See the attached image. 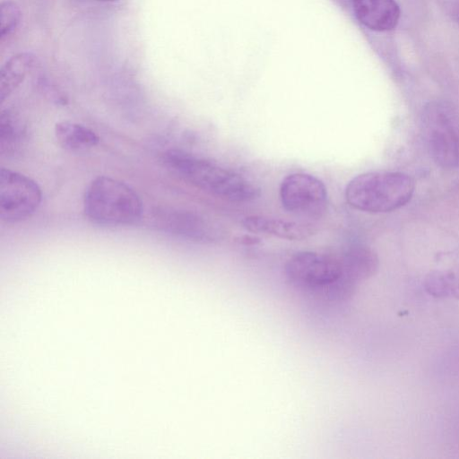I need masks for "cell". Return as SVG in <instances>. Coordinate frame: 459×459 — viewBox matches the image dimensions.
Masks as SVG:
<instances>
[{
	"label": "cell",
	"instance_id": "ba28073f",
	"mask_svg": "<svg viewBox=\"0 0 459 459\" xmlns=\"http://www.w3.org/2000/svg\"><path fill=\"white\" fill-rule=\"evenodd\" d=\"M155 220L161 230L192 241L207 243L218 238V232L212 223L195 212L162 211Z\"/></svg>",
	"mask_w": 459,
	"mask_h": 459
},
{
	"label": "cell",
	"instance_id": "3957f363",
	"mask_svg": "<svg viewBox=\"0 0 459 459\" xmlns=\"http://www.w3.org/2000/svg\"><path fill=\"white\" fill-rule=\"evenodd\" d=\"M415 184L399 171H372L353 178L345 189L347 203L353 208L380 213L405 205L412 197Z\"/></svg>",
	"mask_w": 459,
	"mask_h": 459
},
{
	"label": "cell",
	"instance_id": "30bf717a",
	"mask_svg": "<svg viewBox=\"0 0 459 459\" xmlns=\"http://www.w3.org/2000/svg\"><path fill=\"white\" fill-rule=\"evenodd\" d=\"M242 224L247 231L287 240H302L315 233L314 227L309 223L262 215L247 216L243 220Z\"/></svg>",
	"mask_w": 459,
	"mask_h": 459
},
{
	"label": "cell",
	"instance_id": "e0dca14e",
	"mask_svg": "<svg viewBox=\"0 0 459 459\" xmlns=\"http://www.w3.org/2000/svg\"><path fill=\"white\" fill-rule=\"evenodd\" d=\"M448 12L453 20L459 23V0H448Z\"/></svg>",
	"mask_w": 459,
	"mask_h": 459
},
{
	"label": "cell",
	"instance_id": "5bb4252c",
	"mask_svg": "<svg viewBox=\"0 0 459 459\" xmlns=\"http://www.w3.org/2000/svg\"><path fill=\"white\" fill-rule=\"evenodd\" d=\"M24 137V128L16 115L9 110L3 111L0 119L1 152L12 153L19 148Z\"/></svg>",
	"mask_w": 459,
	"mask_h": 459
},
{
	"label": "cell",
	"instance_id": "9a60e30c",
	"mask_svg": "<svg viewBox=\"0 0 459 459\" xmlns=\"http://www.w3.org/2000/svg\"><path fill=\"white\" fill-rule=\"evenodd\" d=\"M427 290L436 297L459 296V279L451 273H434L428 276Z\"/></svg>",
	"mask_w": 459,
	"mask_h": 459
},
{
	"label": "cell",
	"instance_id": "52a82bcc",
	"mask_svg": "<svg viewBox=\"0 0 459 459\" xmlns=\"http://www.w3.org/2000/svg\"><path fill=\"white\" fill-rule=\"evenodd\" d=\"M41 189L30 178L2 168L0 171V218L7 223L30 217L41 203Z\"/></svg>",
	"mask_w": 459,
	"mask_h": 459
},
{
	"label": "cell",
	"instance_id": "7c38bea8",
	"mask_svg": "<svg viewBox=\"0 0 459 459\" xmlns=\"http://www.w3.org/2000/svg\"><path fill=\"white\" fill-rule=\"evenodd\" d=\"M36 61V56L28 52L19 53L6 61L1 69L0 75V99L2 102L23 82L34 67Z\"/></svg>",
	"mask_w": 459,
	"mask_h": 459
},
{
	"label": "cell",
	"instance_id": "2e32d148",
	"mask_svg": "<svg viewBox=\"0 0 459 459\" xmlns=\"http://www.w3.org/2000/svg\"><path fill=\"white\" fill-rule=\"evenodd\" d=\"M22 19L20 6L12 0H5L1 3V39L14 32Z\"/></svg>",
	"mask_w": 459,
	"mask_h": 459
},
{
	"label": "cell",
	"instance_id": "4fadbf2b",
	"mask_svg": "<svg viewBox=\"0 0 459 459\" xmlns=\"http://www.w3.org/2000/svg\"><path fill=\"white\" fill-rule=\"evenodd\" d=\"M55 135L63 148L73 152L92 148L100 142L99 136L93 130L69 120L56 124Z\"/></svg>",
	"mask_w": 459,
	"mask_h": 459
},
{
	"label": "cell",
	"instance_id": "6da1fadb",
	"mask_svg": "<svg viewBox=\"0 0 459 459\" xmlns=\"http://www.w3.org/2000/svg\"><path fill=\"white\" fill-rule=\"evenodd\" d=\"M163 162L186 182L218 198L247 203L259 196V188L243 176L188 152L169 150Z\"/></svg>",
	"mask_w": 459,
	"mask_h": 459
},
{
	"label": "cell",
	"instance_id": "5b68a950",
	"mask_svg": "<svg viewBox=\"0 0 459 459\" xmlns=\"http://www.w3.org/2000/svg\"><path fill=\"white\" fill-rule=\"evenodd\" d=\"M423 130L434 160L442 168L459 166V115L444 101L428 104L423 111Z\"/></svg>",
	"mask_w": 459,
	"mask_h": 459
},
{
	"label": "cell",
	"instance_id": "277c9868",
	"mask_svg": "<svg viewBox=\"0 0 459 459\" xmlns=\"http://www.w3.org/2000/svg\"><path fill=\"white\" fill-rule=\"evenodd\" d=\"M83 210L93 223L126 226L135 223L143 214V202L126 183L106 176L94 178L83 196Z\"/></svg>",
	"mask_w": 459,
	"mask_h": 459
},
{
	"label": "cell",
	"instance_id": "ac0fdd59",
	"mask_svg": "<svg viewBox=\"0 0 459 459\" xmlns=\"http://www.w3.org/2000/svg\"><path fill=\"white\" fill-rule=\"evenodd\" d=\"M98 1H101V2H116V1H118V0H98Z\"/></svg>",
	"mask_w": 459,
	"mask_h": 459
},
{
	"label": "cell",
	"instance_id": "8fae6325",
	"mask_svg": "<svg viewBox=\"0 0 459 459\" xmlns=\"http://www.w3.org/2000/svg\"><path fill=\"white\" fill-rule=\"evenodd\" d=\"M341 255L348 276L357 286L374 275L377 270V256L368 247H351Z\"/></svg>",
	"mask_w": 459,
	"mask_h": 459
},
{
	"label": "cell",
	"instance_id": "7a4b0ae2",
	"mask_svg": "<svg viewBox=\"0 0 459 459\" xmlns=\"http://www.w3.org/2000/svg\"><path fill=\"white\" fill-rule=\"evenodd\" d=\"M284 273L294 288L347 299L357 285L349 278L342 255L300 251L285 264Z\"/></svg>",
	"mask_w": 459,
	"mask_h": 459
},
{
	"label": "cell",
	"instance_id": "8992f818",
	"mask_svg": "<svg viewBox=\"0 0 459 459\" xmlns=\"http://www.w3.org/2000/svg\"><path fill=\"white\" fill-rule=\"evenodd\" d=\"M280 198L288 212L299 217L319 219L327 211L326 188L320 179L309 174L293 173L284 178Z\"/></svg>",
	"mask_w": 459,
	"mask_h": 459
},
{
	"label": "cell",
	"instance_id": "9c48e42d",
	"mask_svg": "<svg viewBox=\"0 0 459 459\" xmlns=\"http://www.w3.org/2000/svg\"><path fill=\"white\" fill-rule=\"evenodd\" d=\"M351 3L358 21L371 30H391L398 23L400 8L394 0H351Z\"/></svg>",
	"mask_w": 459,
	"mask_h": 459
}]
</instances>
